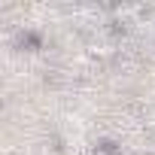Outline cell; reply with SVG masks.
Instances as JSON below:
<instances>
[{"label":"cell","mask_w":155,"mask_h":155,"mask_svg":"<svg viewBox=\"0 0 155 155\" xmlns=\"http://www.w3.org/2000/svg\"><path fill=\"white\" fill-rule=\"evenodd\" d=\"M18 46H28V49H40V34L21 31V34H18Z\"/></svg>","instance_id":"obj_1"}]
</instances>
